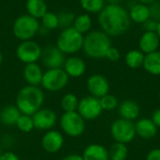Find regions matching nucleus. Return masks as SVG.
<instances>
[{"label": "nucleus", "instance_id": "1", "mask_svg": "<svg viewBox=\"0 0 160 160\" xmlns=\"http://www.w3.org/2000/svg\"><path fill=\"white\" fill-rule=\"evenodd\" d=\"M98 23L109 37H119L126 34L131 23L128 12L120 5L108 4L98 13Z\"/></svg>", "mask_w": 160, "mask_h": 160}, {"label": "nucleus", "instance_id": "2", "mask_svg": "<svg viewBox=\"0 0 160 160\" xmlns=\"http://www.w3.org/2000/svg\"><path fill=\"white\" fill-rule=\"evenodd\" d=\"M45 101V94L39 86L25 85L22 87L15 100V105L22 114L32 116L39 109L43 107Z\"/></svg>", "mask_w": 160, "mask_h": 160}, {"label": "nucleus", "instance_id": "3", "mask_svg": "<svg viewBox=\"0 0 160 160\" xmlns=\"http://www.w3.org/2000/svg\"><path fill=\"white\" fill-rule=\"evenodd\" d=\"M111 46V38L105 32L92 31L84 37L82 49L88 57L100 59L105 58V54Z\"/></svg>", "mask_w": 160, "mask_h": 160}, {"label": "nucleus", "instance_id": "4", "mask_svg": "<svg viewBox=\"0 0 160 160\" xmlns=\"http://www.w3.org/2000/svg\"><path fill=\"white\" fill-rule=\"evenodd\" d=\"M84 37L73 26L64 28L56 39V47L65 54H75L82 49Z\"/></svg>", "mask_w": 160, "mask_h": 160}, {"label": "nucleus", "instance_id": "5", "mask_svg": "<svg viewBox=\"0 0 160 160\" xmlns=\"http://www.w3.org/2000/svg\"><path fill=\"white\" fill-rule=\"evenodd\" d=\"M40 29V24L38 19L28 15L22 14L19 16L13 22L12 32L16 38L24 41L32 39Z\"/></svg>", "mask_w": 160, "mask_h": 160}, {"label": "nucleus", "instance_id": "6", "mask_svg": "<svg viewBox=\"0 0 160 160\" xmlns=\"http://www.w3.org/2000/svg\"><path fill=\"white\" fill-rule=\"evenodd\" d=\"M59 125L62 132L70 138H78L85 130V120L77 111L63 112L59 120Z\"/></svg>", "mask_w": 160, "mask_h": 160}, {"label": "nucleus", "instance_id": "7", "mask_svg": "<svg viewBox=\"0 0 160 160\" xmlns=\"http://www.w3.org/2000/svg\"><path fill=\"white\" fill-rule=\"evenodd\" d=\"M68 82L69 77L62 68H50L43 73L40 85L45 91L56 93L66 88Z\"/></svg>", "mask_w": 160, "mask_h": 160}, {"label": "nucleus", "instance_id": "8", "mask_svg": "<svg viewBox=\"0 0 160 160\" xmlns=\"http://www.w3.org/2000/svg\"><path fill=\"white\" fill-rule=\"evenodd\" d=\"M111 135L115 142L124 144L129 143L136 136L135 124H133L132 121L123 118L117 119L111 127Z\"/></svg>", "mask_w": 160, "mask_h": 160}, {"label": "nucleus", "instance_id": "9", "mask_svg": "<svg viewBox=\"0 0 160 160\" xmlns=\"http://www.w3.org/2000/svg\"><path fill=\"white\" fill-rule=\"evenodd\" d=\"M77 112L84 120L92 121L98 118L103 110L101 108L99 98L89 95L79 99Z\"/></svg>", "mask_w": 160, "mask_h": 160}, {"label": "nucleus", "instance_id": "10", "mask_svg": "<svg viewBox=\"0 0 160 160\" xmlns=\"http://www.w3.org/2000/svg\"><path fill=\"white\" fill-rule=\"evenodd\" d=\"M41 50L40 46L36 41L32 39L24 40L18 45L16 49V56L24 65L37 63L40 60Z\"/></svg>", "mask_w": 160, "mask_h": 160}, {"label": "nucleus", "instance_id": "11", "mask_svg": "<svg viewBox=\"0 0 160 160\" xmlns=\"http://www.w3.org/2000/svg\"><path fill=\"white\" fill-rule=\"evenodd\" d=\"M34 127L39 131H48L53 129L58 122L57 113L49 108H41L32 115Z\"/></svg>", "mask_w": 160, "mask_h": 160}, {"label": "nucleus", "instance_id": "12", "mask_svg": "<svg viewBox=\"0 0 160 160\" xmlns=\"http://www.w3.org/2000/svg\"><path fill=\"white\" fill-rule=\"evenodd\" d=\"M66 54L63 53L56 45H48L41 50L40 60L43 66L50 68H60L64 66L66 61Z\"/></svg>", "mask_w": 160, "mask_h": 160}, {"label": "nucleus", "instance_id": "13", "mask_svg": "<svg viewBox=\"0 0 160 160\" xmlns=\"http://www.w3.org/2000/svg\"><path fill=\"white\" fill-rule=\"evenodd\" d=\"M64 144L65 138L59 130H48L41 138V147L48 154H57L62 150Z\"/></svg>", "mask_w": 160, "mask_h": 160}, {"label": "nucleus", "instance_id": "14", "mask_svg": "<svg viewBox=\"0 0 160 160\" xmlns=\"http://www.w3.org/2000/svg\"><path fill=\"white\" fill-rule=\"evenodd\" d=\"M86 88L90 96L100 98L109 94L110 83L105 76L101 74H93L87 79Z\"/></svg>", "mask_w": 160, "mask_h": 160}, {"label": "nucleus", "instance_id": "15", "mask_svg": "<svg viewBox=\"0 0 160 160\" xmlns=\"http://www.w3.org/2000/svg\"><path fill=\"white\" fill-rule=\"evenodd\" d=\"M63 69L69 78H80L86 71V64L81 57L70 56L66 58Z\"/></svg>", "mask_w": 160, "mask_h": 160}, {"label": "nucleus", "instance_id": "16", "mask_svg": "<svg viewBox=\"0 0 160 160\" xmlns=\"http://www.w3.org/2000/svg\"><path fill=\"white\" fill-rule=\"evenodd\" d=\"M43 70L38 63L26 64L22 70V76L28 85L38 86L41 84Z\"/></svg>", "mask_w": 160, "mask_h": 160}, {"label": "nucleus", "instance_id": "17", "mask_svg": "<svg viewBox=\"0 0 160 160\" xmlns=\"http://www.w3.org/2000/svg\"><path fill=\"white\" fill-rule=\"evenodd\" d=\"M136 135L143 140H151L158 133V127L149 118H142L135 124Z\"/></svg>", "mask_w": 160, "mask_h": 160}, {"label": "nucleus", "instance_id": "18", "mask_svg": "<svg viewBox=\"0 0 160 160\" xmlns=\"http://www.w3.org/2000/svg\"><path fill=\"white\" fill-rule=\"evenodd\" d=\"M160 44V38L157 32H144L140 40L139 47L140 51L144 54H148L158 51Z\"/></svg>", "mask_w": 160, "mask_h": 160}, {"label": "nucleus", "instance_id": "19", "mask_svg": "<svg viewBox=\"0 0 160 160\" xmlns=\"http://www.w3.org/2000/svg\"><path fill=\"white\" fill-rule=\"evenodd\" d=\"M83 160H110L109 150L101 144H89L82 155Z\"/></svg>", "mask_w": 160, "mask_h": 160}, {"label": "nucleus", "instance_id": "20", "mask_svg": "<svg viewBox=\"0 0 160 160\" xmlns=\"http://www.w3.org/2000/svg\"><path fill=\"white\" fill-rule=\"evenodd\" d=\"M21 112L16 105H7L0 110V124L5 127H14Z\"/></svg>", "mask_w": 160, "mask_h": 160}, {"label": "nucleus", "instance_id": "21", "mask_svg": "<svg viewBox=\"0 0 160 160\" xmlns=\"http://www.w3.org/2000/svg\"><path fill=\"white\" fill-rule=\"evenodd\" d=\"M118 111H119V114H120L121 118L129 120V121H133L139 117L140 106L134 100L127 99V100H124L119 105Z\"/></svg>", "mask_w": 160, "mask_h": 160}, {"label": "nucleus", "instance_id": "22", "mask_svg": "<svg viewBox=\"0 0 160 160\" xmlns=\"http://www.w3.org/2000/svg\"><path fill=\"white\" fill-rule=\"evenodd\" d=\"M143 68L151 75L159 76L160 75V51L145 54L144 61L142 65Z\"/></svg>", "mask_w": 160, "mask_h": 160}, {"label": "nucleus", "instance_id": "23", "mask_svg": "<svg viewBox=\"0 0 160 160\" xmlns=\"http://www.w3.org/2000/svg\"><path fill=\"white\" fill-rule=\"evenodd\" d=\"M129 17L130 20L136 23H143L145 21L150 19V10L149 7L144 4H135L133 7H131L129 11Z\"/></svg>", "mask_w": 160, "mask_h": 160}, {"label": "nucleus", "instance_id": "24", "mask_svg": "<svg viewBox=\"0 0 160 160\" xmlns=\"http://www.w3.org/2000/svg\"><path fill=\"white\" fill-rule=\"evenodd\" d=\"M27 14L36 18L41 19L48 11L47 4L45 0H27L25 4Z\"/></svg>", "mask_w": 160, "mask_h": 160}, {"label": "nucleus", "instance_id": "25", "mask_svg": "<svg viewBox=\"0 0 160 160\" xmlns=\"http://www.w3.org/2000/svg\"><path fill=\"white\" fill-rule=\"evenodd\" d=\"M144 56L145 54L140 50H131L126 54L125 61L128 68L136 69L142 67Z\"/></svg>", "mask_w": 160, "mask_h": 160}, {"label": "nucleus", "instance_id": "26", "mask_svg": "<svg viewBox=\"0 0 160 160\" xmlns=\"http://www.w3.org/2000/svg\"><path fill=\"white\" fill-rule=\"evenodd\" d=\"M78 105H79V98L73 93L65 94L60 100V106H61L62 110L64 111V112H76Z\"/></svg>", "mask_w": 160, "mask_h": 160}, {"label": "nucleus", "instance_id": "27", "mask_svg": "<svg viewBox=\"0 0 160 160\" xmlns=\"http://www.w3.org/2000/svg\"><path fill=\"white\" fill-rule=\"evenodd\" d=\"M128 149L126 144L114 142L109 149L110 160H127Z\"/></svg>", "mask_w": 160, "mask_h": 160}, {"label": "nucleus", "instance_id": "28", "mask_svg": "<svg viewBox=\"0 0 160 160\" xmlns=\"http://www.w3.org/2000/svg\"><path fill=\"white\" fill-rule=\"evenodd\" d=\"M81 34L87 33L92 27V19L88 14H81L77 16L74 20L72 25Z\"/></svg>", "mask_w": 160, "mask_h": 160}, {"label": "nucleus", "instance_id": "29", "mask_svg": "<svg viewBox=\"0 0 160 160\" xmlns=\"http://www.w3.org/2000/svg\"><path fill=\"white\" fill-rule=\"evenodd\" d=\"M15 127L22 133H30L35 128L32 116L26 114H21L18 118Z\"/></svg>", "mask_w": 160, "mask_h": 160}, {"label": "nucleus", "instance_id": "30", "mask_svg": "<svg viewBox=\"0 0 160 160\" xmlns=\"http://www.w3.org/2000/svg\"><path fill=\"white\" fill-rule=\"evenodd\" d=\"M80 4L86 12L99 13L105 7V0H80Z\"/></svg>", "mask_w": 160, "mask_h": 160}, {"label": "nucleus", "instance_id": "31", "mask_svg": "<svg viewBox=\"0 0 160 160\" xmlns=\"http://www.w3.org/2000/svg\"><path fill=\"white\" fill-rule=\"evenodd\" d=\"M41 24L44 29L47 31L53 30L59 26V22H58V16L54 12L47 11L44 16L41 18Z\"/></svg>", "mask_w": 160, "mask_h": 160}, {"label": "nucleus", "instance_id": "32", "mask_svg": "<svg viewBox=\"0 0 160 160\" xmlns=\"http://www.w3.org/2000/svg\"><path fill=\"white\" fill-rule=\"evenodd\" d=\"M100 100V105L103 111L106 112H111L113 111L117 108L118 106V99L116 97L111 94H107L106 96L102 97L99 98Z\"/></svg>", "mask_w": 160, "mask_h": 160}, {"label": "nucleus", "instance_id": "33", "mask_svg": "<svg viewBox=\"0 0 160 160\" xmlns=\"http://www.w3.org/2000/svg\"><path fill=\"white\" fill-rule=\"evenodd\" d=\"M58 16V22H59V26H62L64 28L70 27L71 24H73L74 20H75V14L71 11L68 10H64L61 11L60 13L57 14Z\"/></svg>", "mask_w": 160, "mask_h": 160}, {"label": "nucleus", "instance_id": "34", "mask_svg": "<svg viewBox=\"0 0 160 160\" xmlns=\"http://www.w3.org/2000/svg\"><path fill=\"white\" fill-rule=\"evenodd\" d=\"M150 18L154 21L160 22V1L157 0L156 2L149 5Z\"/></svg>", "mask_w": 160, "mask_h": 160}, {"label": "nucleus", "instance_id": "35", "mask_svg": "<svg viewBox=\"0 0 160 160\" xmlns=\"http://www.w3.org/2000/svg\"><path fill=\"white\" fill-rule=\"evenodd\" d=\"M120 57H121L120 51H119L117 48L112 47V46H111V47L108 49V51H107V52H106V54H105V58H107L108 60H110V61H112V62H116V61H118V60L120 59Z\"/></svg>", "mask_w": 160, "mask_h": 160}, {"label": "nucleus", "instance_id": "36", "mask_svg": "<svg viewBox=\"0 0 160 160\" xmlns=\"http://www.w3.org/2000/svg\"><path fill=\"white\" fill-rule=\"evenodd\" d=\"M142 24V27L145 30V32H157L158 22L150 18Z\"/></svg>", "mask_w": 160, "mask_h": 160}, {"label": "nucleus", "instance_id": "37", "mask_svg": "<svg viewBox=\"0 0 160 160\" xmlns=\"http://www.w3.org/2000/svg\"><path fill=\"white\" fill-rule=\"evenodd\" d=\"M0 160H20V158L12 151H5L2 153Z\"/></svg>", "mask_w": 160, "mask_h": 160}, {"label": "nucleus", "instance_id": "38", "mask_svg": "<svg viewBox=\"0 0 160 160\" xmlns=\"http://www.w3.org/2000/svg\"><path fill=\"white\" fill-rule=\"evenodd\" d=\"M146 160H160V148L151 150L146 156Z\"/></svg>", "mask_w": 160, "mask_h": 160}, {"label": "nucleus", "instance_id": "39", "mask_svg": "<svg viewBox=\"0 0 160 160\" xmlns=\"http://www.w3.org/2000/svg\"><path fill=\"white\" fill-rule=\"evenodd\" d=\"M151 120L154 122V124H155L158 128V127L160 128V109L156 110V111L153 112Z\"/></svg>", "mask_w": 160, "mask_h": 160}, {"label": "nucleus", "instance_id": "40", "mask_svg": "<svg viewBox=\"0 0 160 160\" xmlns=\"http://www.w3.org/2000/svg\"><path fill=\"white\" fill-rule=\"evenodd\" d=\"M61 160H83L82 155L79 154H69L65 156L64 158H62Z\"/></svg>", "mask_w": 160, "mask_h": 160}, {"label": "nucleus", "instance_id": "41", "mask_svg": "<svg viewBox=\"0 0 160 160\" xmlns=\"http://www.w3.org/2000/svg\"><path fill=\"white\" fill-rule=\"evenodd\" d=\"M139 3H141V4H144V5H151L152 3H154V2H156L157 0H137Z\"/></svg>", "mask_w": 160, "mask_h": 160}, {"label": "nucleus", "instance_id": "42", "mask_svg": "<svg viewBox=\"0 0 160 160\" xmlns=\"http://www.w3.org/2000/svg\"><path fill=\"white\" fill-rule=\"evenodd\" d=\"M107 2L111 5H120L122 0H107Z\"/></svg>", "mask_w": 160, "mask_h": 160}, {"label": "nucleus", "instance_id": "43", "mask_svg": "<svg viewBox=\"0 0 160 160\" xmlns=\"http://www.w3.org/2000/svg\"><path fill=\"white\" fill-rule=\"evenodd\" d=\"M157 34H158V36L159 37V38H160V22H158V29H157Z\"/></svg>", "mask_w": 160, "mask_h": 160}, {"label": "nucleus", "instance_id": "44", "mask_svg": "<svg viewBox=\"0 0 160 160\" xmlns=\"http://www.w3.org/2000/svg\"><path fill=\"white\" fill-rule=\"evenodd\" d=\"M2 61H3V54H2V52H1V51H0V66H1V64H2Z\"/></svg>", "mask_w": 160, "mask_h": 160}, {"label": "nucleus", "instance_id": "45", "mask_svg": "<svg viewBox=\"0 0 160 160\" xmlns=\"http://www.w3.org/2000/svg\"><path fill=\"white\" fill-rule=\"evenodd\" d=\"M2 147H1V145H0V157H1V155H2Z\"/></svg>", "mask_w": 160, "mask_h": 160}, {"label": "nucleus", "instance_id": "46", "mask_svg": "<svg viewBox=\"0 0 160 160\" xmlns=\"http://www.w3.org/2000/svg\"><path fill=\"white\" fill-rule=\"evenodd\" d=\"M159 100H160V91H159Z\"/></svg>", "mask_w": 160, "mask_h": 160}]
</instances>
